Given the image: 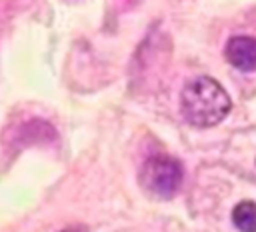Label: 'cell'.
Listing matches in <instances>:
<instances>
[{
	"mask_svg": "<svg viewBox=\"0 0 256 232\" xmlns=\"http://www.w3.org/2000/svg\"><path fill=\"white\" fill-rule=\"evenodd\" d=\"M66 232H68V230H66Z\"/></svg>",
	"mask_w": 256,
	"mask_h": 232,
	"instance_id": "obj_5",
	"label": "cell"
},
{
	"mask_svg": "<svg viewBox=\"0 0 256 232\" xmlns=\"http://www.w3.org/2000/svg\"><path fill=\"white\" fill-rule=\"evenodd\" d=\"M232 102L228 92L210 76L190 80L180 94V110L186 122L198 128L216 126L230 112Z\"/></svg>",
	"mask_w": 256,
	"mask_h": 232,
	"instance_id": "obj_1",
	"label": "cell"
},
{
	"mask_svg": "<svg viewBox=\"0 0 256 232\" xmlns=\"http://www.w3.org/2000/svg\"><path fill=\"white\" fill-rule=\"evenodd\" d=\"M226 60L242 70V72H252L256 70V38L252 36H232L226 42Z\"/></svg>",
	"mask_w": 256,
	"mask_h": 232,
	"instance_id": "obj_3",
	"label": "cell"
},
{
	"mask_svg": "<svg viewBox=\"0 0 256 232\" xmlns=\"http://www.w3.org/2000/svg\"><path fill=\"white\" fill-rule=\"evenodd\" d=\"M140 182L148 194L156 198H170L182 184V168L170 156H152L142 166Z\"/></svg>",
	"mask_w": 256,
	"mask_h": 232,
	"instance_id": "obj_2",
	"label": "cell"
},
{
	"mask_svg": "<svg viewBox=\"0 0 256 232\" xmlns=\"http://www.w3.org/2000/svg\"><path fill=\"white\" fill-rule=\"evenodd\" d=\"M232 222L240 232H256V202H238L232 210Z\"/></svg>",
	"mask_w": 256,
	"mask_h": 232,
	"instance_id": "obj_4",
	"label": "cell"
}]
</instances>
